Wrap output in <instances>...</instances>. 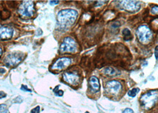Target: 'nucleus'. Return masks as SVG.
Returning <instances> with one entry per match:
<instances>
[{"instance_id": "1", "label": "nucleus", "mask_w": 158, "mask_h": 113, "mask_svg": "<svg viewBox=\"0 0 158 113\" xmlns=\"http://www.w3.org/2000/svg\"><path fill=\"white\" fill-rule=\"evenodd\" d=\"M77 16V11L73 9L62 10L58 13L57 21L60 27L66 28L74 23Z\"/></svg>"}, {"instance_id": "2", "label": "nucleus", "mask_w": 158, "mask_h": 113, "mask_svg": "<svg viewBox=\"0 0 158 113\" xmlns=\"http://www.w3.org/2000/svg\"><path fill=\"white\" fill-rule=\"evenodd\" d=\"M140 101L144 108H152L158 101V91L151 90L145 93L140 97Z\"/></svg>"}, {"instance_id": "3", "label": "nucleus", "mask_w": 158, "mask_h": 113, "mask_svg": "<svg viewBox=\"0 0 158 113\" xmlns=\"http://www.w3.org/2000/svg\"><path fill=\"white\" fill-rule=\"evenodd\" d=\"M77 45L75 41L71 37H66L61 43L60 50L61 53H73L77 51Z\"/></svg>"}, {"instance_id": "4", "label": "nucleus", "mask_w": 158, "mask_h": 113, "mask_svg": "<svg viewBox=\"0 0 158 113\" xmlns=\"http://www.w3.org/2000/svg\"><path fill=\"white\" fill-rule=\"evenodd\" d=\"M136 34L138 40L143 43H148L152 36V33L150 29L146 25L139 26L136 30Z\"/></svg>"}, {"instance_id": "5", "label": "nucleus", "mask_w": 158, "mask_h": 113, "mask_svg": "<svg viewBox=\"0 0 158 113\" xmlns=\"http://www.w3.org/2000/svg\"><path fill=\"white\" fill-rule=\"evenodd\" d=\"M35 10V6L33 1H25L20 5L18 12L23 17H30L33 16Z\"/></svg>"}, {"instance_id": "6", "label": "nucleus", "mask_w": 158, "mask_h": 113, "mask_svg": "<svg viewBox=\"0 0 158 113\" xmlns=\"http://www.w3.org/2000/svg\"><path fill=\"white\" fill-rule=\"evenodd\" d=\"M24 54L22 52H13L8 54L4 58V63L7 66H16L22 61Z\"/></svg>"}, {"instance_id": "7", "label": "nucleus", "mask_w": 158, "mask_h": 113, "mask_svg": "<svg viewBox=\"0 0 158 113\" xmlns=\"http://www.w3.org/2000/svg\"><path fill=\"white\" fill-rule=\"evenodd\" d=\"M121 8L130 12H136L140 9V3L137 1H122L119 2Z\"/></svg>"}, {"instance_id": "8", "label": "nucleus", "mask_w": 158, "mask_h": 113, "mask_svg": "<svg viewBox=\"0 0 158 113\" xmlns=\"http://www.w3.org/2000/svg\"><path fill=\"white\" fill-rule=\"evenodd\" d=\"M122 88V85L119 81L113 80L108 81L106 84V90L112 95H115L119 93Z\"/></svg>"}, {"instance_id": "9", "label": "nucleus", "mask_w": 158, "mask_h": 113, "mask_svg": "<svg viewBox=\"0 0 158 113\" xmlns=\"http://www.w3.org/2000/svg\"><path fill=\"white\" fill-rule=\"evenodd\" d=\"M62 77L65 81L72 85H77L80 80V76L75 72H66Z\"/></svg>"}, {"instance_id": "10", "label": "nucleus", "mask_w": 158, "mask_h": 113, "mask_svg": "<svg viewBox=\"0 0 158 113\" xmlns=\"http://www.w3.org/2000/svg\"><path fill=\"white\" fill-rule=\"evenodd\" d=\"M71 63V60L67 57H62L58 58L54 62L52 66V70H61L68 67Z\"/></svg>"}, {"instance_id": "11", "label": "nucleus", "mask_w": 158, "mask_h": 113, "mask_svg": "<svg viewBox=\"0 0 158 113\" xmlns=\"http://www.w3.org/2000/svg\"><path fill=\"white\" fill-rule=\"evenodd\" d=\"M14 30L8 26L0 28V41L10 39L13 36Z\"/></svg>"}, {"instance_id": "12", "label": "nucleus", "mask_w": 158, "mask_h": 113, "mask_svg": "<svg viewBox=\"0 0 158 113\" xmlns=\"http://www.w3.org/2000/svg\"><path fill=\"white\" fill-rule=\"evenodd\" d=\"M89 85L92 90L94 92H97L100 90V83L98 79L95 76H92L89 79Z\"/></svg>"}, {"instance_id": "13", "label": "nucleus", "mask_w": 158, "mask_h": 113, "mask_svg": "<svg viewBox=\"0 0 158 113\" xmlns=\"http://www.w3.org/2000/svg\"><path fill=\"white\" fill-rule=\"evenodd\" d=\"M103 72L105 74L107 75V76H115V75H116L117 74V71L114 68H113L112 67H111L105 68L103 70Z\"/></svg>"}, {"instance_id": "14", "label": "nucleus", "mask_w": 158, "mask_h": 113, "mask_svg": "<svg viewBox=\"0 0 158 113\" xmlns=\"http://www.w3.org/2000/svg\"><path fill=\"white\" fill-rule=\"evenodd\" d=\"M123 35L124 37V40L125 41H130L132 38L131 32L128 28H125L123 29Z\"/></svg>"}, {"instance_id": "15", "label": "nucleus", "mask_w": 158, "mask_h": 113, "mask_svg": "<svg viewBox=\"0 0 158 113\" xmlns=\"http://www.w3.org/2000/svg\"><path fill=\"white\" fill-rule=\"evenodd\" d=\"M139 91H140V89H139L138 88H133V89H131L130 91H129V92L128 93V95L129 97L133 98L136 96L137 93Z\"/></svg>"}, {"instance_id": "16", "label": "nucleus", "mask_w": 158, "mask_h": 113, "mask_svg": "<svg viewBox=\"0 0 158 113\" xmlns=\"http://www.w3.org/2000/svg\"><path fill=\"white\" fill-rule=\"evenodd\" d=\"M5 112H7V105L5 104L0 105V113H4Z\"/></svg>"}, {"instance_id": "17", "label": "nucleus", "mask_w": 158, "mask_h": 113, "mask_svg": "<svg viewBox=\"0 0 158 113\" xmlns=\"http://www.w3.org/2000/svg\"><path fill=\"white\" fill-rule=\"evenodd\" d=\"M58 86L56 87V92H55V95L58 97H61L63 95V93H64V92L61 90H58Z\"/></svg>"}, {"instance_id": "18", "label": "nucleus", "mask_w": 158, "mask_h": 113, "mask_svg": "<svg viewBox=\"0 0 158 113\" xmlns=\"http://www.w3.org/2000/svg\"><path fill=\"white\" fill-rule=\"evenodd\" d=\"M39 112H40V106H36V107L34 108L31 111V113H39Z\"/></svg>"}, {"instance_id": "19", "label": "nucleus", "mask_w": 158, "mask_h": 113, "mask_svg": "<svg viewBox=\"0 0 158 113\" xmlns=\"http://www.w3.org/2000/svg\"><path fill=\"white\" fill-rule=\"evenodd\" d=\"M151 13L153 14H158V6L153 7L151 10Z\"/></svg>"}, {"instance_id": "20", "label": "nucleus", "mask_w": 158, "mask_h": 113, "mask_svg": "<svg viewBox=\"0 0 158 113\" xmlns=\"http://www.w3.org/2000/svg\"><path fill=\"white\" fill-rule=\"evenodd\" d=\"M123 113H134V111L131 108H127L123 111Z\"/></svg>"}, {"instance_id": "21", "label": "nucleus", "mask_w": 158, "mask_h": 113, "mask_svg": "<svg viewBox=\"0 0 158 113\" xmlns=\"http://www.w3.org/2000/svg\"><path fill=\"white\" fill-rule=\"evenodd\" d=\"M21 89L24 91H26V92H31V90H30L28 87L26 86H25V85H22V87H21Z\"/></svg>"}, {"instance_id": "22", "label": "nucleus", "mask_w": 158, "mask_h": 113, "mask_svg": "<svg viewBox=\"0 0 158 113\" xmlns=\"http://www.w3.org/2000/svg\"><path fill=\"white\" fill-rule=\"evenodd\" d=\"M155 55L156 59L158 58V45L156 47L155 49Z\"/></svg>"}, {"instance_id": "23", "label": "nucleus", "mask_w": 158, "mask_h": 113, "mask_svg": "<svg viewBox=\"0 0 158 113\" xmlns=\"http://www.w3.org/2000/svg\"><path fill=\"white\" fill-rule=\"evenodd\" d=\"M5 97H6V94L3 91H0V98H3Z\"/></svg>"}, {"instance_id": "24", "label": "nucleus", "mask_w": 158, "mask_h": 113, "mask_svg": "<svg viewBox=\"0 0 158 113\" xmlns=\"http://www.w3.org/2000/svg\"><path fill=\"white\" fill-rule=\"evenodd\" d=\"M50 3L51 5H56L58 4L59 1H50Z\"/></svg>"}, {"instance_id": "25", "label": "nucleus", "mask_w": 158, "mask_h": 113, "mask_svg": "<svg viewBox=\"0 0 158 113\" xmlns=\"http://www.w3.org/2000/svg\"><path fill=\"white\" fill-rule=\"evenodd\" d=\"M4 72H5L4 69H3V68H0V73H4Z\"/></svg>"}, {"instance_id": "26", "label": "nucleus", "mask_w": 158, "mask_h": 113, "mask_svg": "<svg viewBox=\"0 0 158 113\" xmlns=\"http://www.w3.org/2000/svg\"><path fill=\"white\" fill-rule=\"evenodd\" d=\"M2 54H3V50H2V49L1 48H0V56H1Z\"/></svg>"}, {"instance_id": "27", "label": "nucleus", "mask_w": 158, "mask_h": 113, "mask_svg": "<svg viewBox=\"0 0 158 113\" xmlns=\"http://www.w3.org/2000/svg\"><path fill=\"white\" fill-rule=\"evenodd\" d=\"M86 113H89V112H86Z\"/></svg>"}]
</instances>
